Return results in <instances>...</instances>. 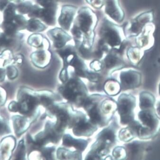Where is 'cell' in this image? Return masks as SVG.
Returning a JSON list of instances; mask_svg holds the SVG:
<instances>
[{"instance_id":"37","label":"cell","mask_w":160,"mask_h":160,"mask_svg":"<svg viewBox=\"0 0 160 160\" xmlns=\"http://www.w3.org/2000/svg\"><path fill=\"white\" fill-rule=\"evenodd\" d=\"M89 4L96 9L102 8L104 4V0H86Z\"/></svg>"},{"instance_id":"43","label":"cell","mask_w":160,"mask_h":160,"mask_svg":"<svg viewBox=\"0 0 160 160\" xmlns=\"http://www.w3.org/2000/svg\"><path fill=\"white\" fill-rule=\"evenodd\" d=\"M24 61V57L22 55H17L13 58V65H21Z\"/></svg>"},{"instance_id":"19","label":"cell","mask_w":160,"mask_h":160,"mask_svg":"<svg viewBox=\"0 0 160 160\" xmlns=\"http://www.w3.org/2000/svg\"><path fill=\"white\" fill-rule=\"evenodd\" d=\"M120 53L114 50H111L104 59L106 67L108 68H121L124 66V62L120 56Z\"/></svg>"},{"instance_id":"1","label":"cell","mask_w":160,"mask_h":160,"mask_svg":"<svg viewBox=\"0 0 160 160\" xmlns=\"http://www.w3.org/2000/svg\"><path fill=\"white\" fill-rule=\"evenodd\" d=\"M97 22L96 14L89 7H82L79 10L71 30L76 48L82 46L91 50Z\"/></svg>"},{"instance_id":"20","label":"cell","mask_w":160,"mask_h":160,"mask_svg":"<svg viewBox=\"0 0 160 160\" xmlns=\"http://www.w3.org/2000/svg\"><path fill=\"white\" fill-rule=\"evenodd\" d=\"M155 98L150 92L142 91L139 95V107L141 110L155 108Z\"/></svg>"},{"instance_id":"40","label":"cell","mask_w":160,"mask_h":160,"mask_svg":"<svg viewBox=\"0 0 160 160\" xmlns=\"http://www.w3.org/2000/svg\"><path fill=\"white\" fill-rule=\"evenodd\" d=\"M59 0H37V2L42 7H45L57 4V2Z\"/></svg>"},{"instance_id":"6","label":"cell","mask_w":160,"mask_h":160,"mask_svg":"<svg viewBox=\"0 0 160 160\" xmlns=\"http://www.w3.org/2000/svg\"><path fill=\"white\" fill-rule=\"evenodd\" d=\"M154 20V12L149 11L134 17L129 21L124 28L125 35L127 39L136 37L143 30L145 25L152 22Z\"/></svg>"},{"instance_id":"48","label":"cell","mask_w":160,"mask_h":160,"mask_svg":"<svg viewBox=\"0 0 160 160\" xmlns=\"http://www.w3.org/2000/svg\"><path fill=\"white\" fill-rule=\"evenodd\" d=\"M13 1H21V0H13Z\"/></svg>"},{"instance_id":"3","label":"cell","mask_w":160,"mask_h":160,"mask_svg":"<svg viewBox=\"0 0 160 160\" xmlns=\"http://www.w3.org/2000/svg\"><path fill=\"white\" fill-rule=\"evenodd\" d=\"M141 124L138 138L148 140L156 137L160 132V118L155 108L141 110L138 114Z\"/></svg>"},{"instance_id":"38","label":"cell","mask_w":160,"mask_h":160,"mask_svg":"<svg viewBox=\"0 0 160 160\" xmlns=\"http://www.w3.org/2000/svg\"><path fill=\"white\" fill-rule=\"evenodd\" d=\"M8 110L13 113H18L19 105L17 101H11L8 106Z\"/></svg>"},{"instance_id":"23","label":"cell","mask_w":160,"mask_h":160,"mask_svg":"<svg viewBox=\"0 0 160 160\" xmlns=\"http://www.w3.org/2000/svg\"><path fill=\"white\" fill-rule=\"evenodd\" d=\"M63 145L67 146H73L80 151H83L87 146V142L83 140H76L71 136L66 135L63 139Z\"/></svg>"},{"instance_id":"34","label":"cell","mask_w":160,"mask_h":160,"mask_svg":"<svg viewBox=\"0 0 160 160\" xmlns=\"http://www.w3.org/2000/svg\"><path fill=\"white\" fill-rule=\"evenodd\" d=\"M6 77L9 80H13L17 78L19 75V71L17 68L11 65L6 68Z\"/></svg>"},{"instance_id":"35","label":"cell","mask_w":160,"mask_h":160,"mask_svg":"<svg viewBox=\"0 0 160 160\" xmlns=\"http://www.w3.org/2000/svg\"><path fill=\"white\" fill-rule=\"evenodd\" d=\"M113 155L116 159L123 160L126 159L127 157V151L124 147L119 146L114 149Z\"/></svg>"},{"instance_id":"24","label":"cell","mask_w":160,"mask_h":160,"mask_svg":"<svg viewBox=\"0 0 160 160\" xmlns=\"http://www.w3.org/2000/svg\"><path fill=\"white\" fill-rule=\"evenodd\" d=\"M26 154V147L24 139H21L16 144L11 159L24 160Z\"/></svg>"},{"instance_id":"26","label":"cell","mask_w":160,"mask_h":160,"mask_svg":"<svg viewBox=\"0 0 160 160\" xmlns=\"http://www.w3.org/2000/svg\"><path fill=\"white\" fill-rule=\"evenodd\" d=\"M105 91L108 95L115 96L121 91V85L115 80H108L104 85Z\"/></svg>"},{"instance_id":"5","label":"cell","mask_w":160,"mask_h":160,"mask_svg":"<svg viewBox=\"0 0 160 160\" xmlns=\"http://www.w3.org/2000/svg\"><path fill=\"white\" fill-rule=\"evenodd\" d=\"M117 109L121 118V124L128 125L135 120L134 113L136 106V98L131 95L123 94L118 100Z\"/></svg>"},{"instance_id":"8","label":"cell","mask_w":160,"mask_h":160,"mask_svg":"<svg viewBox=\"0 0 160 160\" xmlns=\"http://www.w3.org/2000/svg\"><path fill=\"white\" fill-rule=\"evenodd\" d=\"M155 26L153 22L145 25L141 32L135 38L136 46L144 51H148L154 46Z\"/></svg>"},{"instance_id":"30","label":"cell","mask_w":160,"mask_h":160,"mask_svg":"<svg viewBox=\"0 0 160 160\" xmlns=\"http://www.w3.org/2000/svg\"><path fill=\"white\" fill-rule=\"evenodd\" d=\"M15 10L16 6L14 4L11 3L7 5L4 10L3 17H4V22H12L14 19L15 14Z\"/></svg>"},{"instance_id":"10","label":"cell","mask_w":160,"mask_h":160,"mask_svg":"<svg viewBox=\"0 0 160 160\" xmlns=\"http://www.w3.org/2000/svg\"><path fill=\"white\" fill-rule=\"evenodd\" d=\"M57 11V4L43 8L37 6L29 16L33 18H40L47 25L53 26L56 23Z\"/></svg>"},{"instance_id":"2","label":"cell","mask_w":160,"mask_h":160,"mask_svg":"<svg viewBox=\"0 0 160 160\" xmlns=\"http://www.w3.org/2000/svg\"><path fill=\"white\" fill-rule=\"evenodd\" d=\"M100 40L108 46L111 50H115L121 53L127 42L124 29L106 20L100 30Z\"/></svg>"},{"instance_id":"11","label":"cell","mask_w":160,"mask_h":160,"mask_svg":"<svg viewBox=\"0 0 160 160\" xmlns=\"http://www.w3.org/2000/svg\"><path fill=\"white\" fill-rule=\"evenodd\" d=\"M105 12L110 18L118 23L123 22L125 12L119 0H104Z\"/></svg>"},{"instance_id":"9","label":"cell","mask_w":160,"mask_h":160,"mask_svg":"<svg viewBox=\"0 0 160 160\" xmlns=\"http://www.w3.org/2000/svg\"><path fill=\"white\" fill-rule=\"evenodd\" d=\"M121 89L124 90L137 88L141 83V75L140 72L129 69L122 71L120 74Z\"/></svg>"},{"instance_id":"13","label":"cell","mask_w":160,"mask_h":160,"mask_svg":"<svg viewBox=\"0 0 160 160\" xmlns=\"http://www.w3.org/2000/svg\"><path fill=\"white\" fill-rule=\"evenodd\" d=\"M11 121L13 131L15 136L18 138L27 131L31 124L30 118L20 114L12 116Z\"/></svg>"},{"instance_id":"15","label":"cell","mask_w":160,"mask_h":160,"mask_svg":"<svg viewBox=\"0 0 160 160\" xmlns=\"http://www.w3.org/2000/svg\"><path fill=\"white\" fill-rule=\"evenodd\" d=\"M16 139L13 136L6 135L0 142V160H10L16 147Z\"/></svg>"},{"instance_id":"17","label":"cell","mask_w":160,"mask_h":160,"mask_svg":"<svg viewBox=\"0 0 160 160\" xmlns=\"http://www.w3.org/2000/svg\"><path fill=\"white\" fill-rule=\"evenodd\" d=\"M141 124L139 121L134 120L128 125V127L120 132V139L125 142H128L136 138H138Z\"/></svg>"},{"instance_id":"47","label":"cell","mask_w":160,"mask_h":160,"mask_svg":"<svg viewBox=\"0 0 160 160\" xmlns=\"http://www.w3.org/2000/svg\"><path fill=\"white\" fill-rule=\"evenodd\" d=\"M159 94L160 95V83L159 85Z\"/></svg>"},{"instance_id":"41","label":"cell","mask_w":160,"mask_h":160,"mask_svg":"<svg viewBox=\"0 0 160 160\" xmlns=\"http://www.w3.org/2000/svg\"><path fill=\"white\" fill-rule=\"evenodd\" d=\"M54 148H47L42 149V154L44 157L46 159H51V153L54 151Z\"/></svg>"},{"instance_id":"29","label":"cell","mask_w":160,"mask_h":160,"mask_svg":"<svg viewBox=\"0 0 160 160\" xmlns=\"http://www.w3.org/2000/svg\"><path fill=\"white\" fill-rule=\"evenodd\" d=\"M12 132L9 121L0 115V137H4Z\"/></svg>"},{"instance_id":"22","label":"cell","mask_w":160,"mask_h":160,"mask_svg":"<svg viewBox=\"0 0 160 160\" xmlns=\"http://www.w3.org/2000/svg\"><path fill=\"white\" fill-rule=\"evenodd\" d=\"M28 43L31 46L45 50H48L50 46L49 41L40 34L31 35L28 38Z\"/></svg>"},{"instance_id":"46","label":"cell","mask_w":160,"mask_h":160,"mask_svg":"<svg viewBox=\"0 0 160 160\" xmlns=\"http://www.w3.org/2000/svg\"><path fill=\"white\" fill-rule=\"evenodd\" d=\"M156 112L157 115L160 118V100L158 101L156 104Z\"/></svg>"},{"instance_id":"32","label":"cell","mask_w":160,"mask_h":160,"mask_svg":"<svg viewBox=\"0 0 160 160\" xmlns=\"http://www.w3.org/2000/svg\"><path fill=\"white\" fill-rule=\"evenodd\" d=\"M37 6L36 5H33L31 2H21L17 7V9L20 13L29 14V15L35 10Z\"/></svg>"},{"instance_id":"4","label":"cell","mask_w":160,"mask_h":160,"mask_svg":"<svg viewBox=\"0 0 160 160\" xmlns=\"http://www.w3.org/2000/svg\"><path fill=\"white\" fill-rule=\"evenodd\" d=\"M16 101L19 105L18 113L30 118L35 115L40 104L38 93L26 87L21 88L18 90Z\"/></svg>"},{"instance_id":"31","label":"cell","mask_w":160,"mask_h":160,"mask_svg":"<svg viewBox=\"0 0 160 160\" xmlns=\"http://www.w3.org/2000/svg\"><path fill=\"white\" fill-rule=\"evenodd\" d=\"M2 28L4 32V34L8 37L14 36L17 31L15 24L13 22H3Z\"/></svg>"},{"instance_id":"16","label":"cell","mask_w":160,"mask_h":160,"mask_svg":"<svg viewBox=\"0 0 160 160\" xmlns=\"http://www.w3.org/2000/svg\"><path fill=\"white\" fill-rule=\"evenodd\" d=\"M76 11L77 8L75 6L72 5H64L62 6L61 12L58 19V22L63 30L67 31L70 30Z\"/></svg>"},{"instance_id":"18","label":"cell","mask_w":160,"mask_h":160,"mask_svg":"<svg viewBox=\"0 0 160 160\" xmlns=\"http://www.w3.org/2000/svg\"><path fill=\"white\" fill-rule=\"evenodd\" d=\"M51 57V53L48 50L40 49L33 52L31 58L34 65L39 68H44L50 62Z\"/></svg>"},{"instance_id":"33","label":"cell","mask_w":160,"mask_h":160,"mask_svg":"<svg viewBox=\"0 0 160 160\" xmlns=\"http://www.w3.org/2000/svg\"><path fill=\"white\" fill-rule=\"evenodd\" d=\"M12 22L16 26L17 31L26 29L27 21H26L24 16L20 15H16Z\"/></svg>"},{"instance_id":"27","label":"cell","mask_w":160,"mask_h":160,"mask_svg":"<svg viewBox=\"0 0 160 160\" xmlns=\"http://www.w3.org/2000/svg\"><path fill=\"white\" fill-rule=\"evenodd\" d=\"M13 58L12 52L5 50L0 54V68H6L8 66L13 65Z\"/></svg>"},{"instance_id":"12","label":"cell","mask_w":160,"mask_h":160,"mask_svg":"<svg viewBox=\"0 0 160 160\" xmlns=\"http://www.w3.org/2000/svg\"><path fill=\"white\" fill-rule=\"evenodd\" d=\"M48 35L53 43V46L57 49H61L66 45V44L72 38L62 28H56L48 32Z\"/></svg>"},{"instance_id":"14","label":"cell","mask_w":160,"mask_h":160,"mask_svg":"<svg viewBox=\"0 0 160 160\" xmlns=\"http://www.w3.org/2000/svg\"><path fill=\"white\" fill-rule=\"evenodd\" d=\"M73 122V132L77 136H90L95 131V127L84 117H80Z\"/></svg>"},{"instance_id":"7","label":"cell","mask_w":160,"mask_h":160,"mask_svg":"<svg viewBox=\"0 0 160 160\" xmlns=\"http://www.w3.org/2000/svg\"><path fill=\"white\" fill-rule=\"evenodd\" d=\"M61 88V93L66 99L75 103L79 101V103L84 104L87 90L79 79H71Z\"/></svg>"},{"instance_id":"39","label":"cell","mask_w":160,"mask_h":160,"mask_svg":"<svg viewBox=\"0 0 160 160\" xmlns=\"http://www.w3.org/2000/svg\"><path fill=\"white\" fill-rule=\"evenodd\" d=\"M7 92L4 88L0 86V107L4 106L7 100Z\"/></svg>"},{"instance_id":"21","label":"cell","mask_w":160,"mask_h":160,"mask_svg":"<svg viewBox=\"0 0 160 160\" xmlns=\"http://www.w3.org/2000/svg\"><path fill=\"white\" fill-rule=\"evenodd\" d=\"M145 51L137 46H131L127 50V56L133 65H137L144 55Z\"/></svg>"},{"instance_id":"25","label":"cell","mask_w":160,"mask_h":160,"mask_svg":"<svg viewBox=\"0 0 160 160\" xmlns=\"http://www.w3.org/2000/svg\"><path fill=\"white\" fill-rule=\"evenodd\" d=\"M46 28V27L45 24L35 18H32L27 21L26 29L29 32L35 33L45 31Z\"/></svg>"},{"instance_id":"44","label":"cell","mask_w":160,"mask_h":160,"mask_svg":"<svg viewBox=\"0 0 160 160\" xmlns=\"http://www.w3.org/2000/svg\"><path fill=\"white\" fill-rule=\"evenodd\" d=\"M6 77V68H0V83H3Z\"/></svg>"},{"instance_id":"28","label":"cell","mask_w":160,"mask_h":160,"mask_svg":"<svg viewBox=\"0 0 160 160\" xmlns=\"http://www.w3.org/2000/svg\"><path fill=\"white\" fill-rule=\"evenodd\" d=\"M98 139L110 145L115 141V132L113 130L109 128L105 129L99 134Z\"/></svg>"},{"instance_id":"42","label":"cell","mask_w":160,"mask_h":160,"mask_svg":"<svg viewBox=\"0 0 160 160\" xmlns=\"http://www.w3.org/2000/svg\"><path fill=\"white\" fill-rule=\"evenodd\" d=\"M103 64L99 60H95L91 62L90 67L92 69H94L95 71H99L102 69Z\"/></svg>"},{"instance_id":"36","label":"cell","mask_w":160,"mask_h":160,"mask_svg":"<svg viewBox=\"0 0 160 160\" xmlns=\"http://www.w3.org/2000/svg\"><path fill=\"white\" fill-rule=\"evenodd\" d=\"M10 39L4 33H0V52H3L10 45Z\"/></svg>"},{"instance_id":"45","label":"cell","mask_w":160,"mask_h":160,"mask_svg":"<svg viewBox=\"0 0 160 160\" xmlns=\"http://www.w3.org/2000/svg\"><path fill=\"white\" fill-rule=\"evenodd\" d=\"M8 3V0H0V11H3L6 8Z\"/></svg>"}]
</instances>
